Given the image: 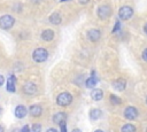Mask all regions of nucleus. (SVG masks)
I'll return each mask as SVG.
<instances>
[{
	"mask_svg": "<svg viewBox=\"0 0 147 132\" xmlns=\"http://www.w3.org/2000/svg\"><path fill=\"white\" fill-rule=\"evenodd\" d=\"M72 101V96L70 93L68 92H63L61 94H59V96L56 98V103L61 107H65V106H69Z\"/></svg>",
	"mask_w": 147,
	"mask_h": 132,
	"instance_id": "f257e3e1",
	"label": "nucleus"
},
{
	"mask_svg": "<svg viewBox=\"0 0 147 132\" xmlns=\"http://www.w3.org/2000/svg\"><path fill=\"white\" fill-rule=\"evenodd\" d=\"M47 56H48V53L45 48H37L33 52V60L36 62H44L46 61Z\"/></svg>",
	"mask_w": 147,
	"mask_h": 132,
	"instance_id": "f03ea898",
	"label": "nucleus"
},
{
	"mask_svg": "<svg viewBox=\"0 0 147 132\" xmlns=\"http://www.w3.org/2000/svg\"><path fill=\"white\" fill-rule=\"evenodd\" d=\"M15 23V20L10 15H3L0 17V26L2 29H10Z\"/></svg>",
	"mask_w": 147,
	"mask_h": 132,
	"instance_id": "7ed1b4c3",
	"label": "nucleus"
},
{
	"mask_svg": "<svg viewBox=\"0 0 147 132\" xmlns=\"http://www.w3.org/2000/svg\"><path fill=\"white\" fill-rule=\"evenodd\" d=\"M132 15H133V9L129 6H124L118 10V16H119L121 20H124V21L129 20Z\"/></svg>",
	"mask_w": 147,
	"mask_h": 132,
	"instance_id": "20e7f679",
	"label": "nucleus"
},
{
	"mask_svg": "<svg viewBox=\"0 0 147 132\" xmlns=\"http://www.w3.org/2000/svg\"><path fill=\"white\" fill-rule=\"evenodd\" d=\"M98 15L101 20H106L111 15V8L107 5H102L98 8Z\"/></svg>",
	"mask_w": 147,
	"mask_h": 132,
	"instance_id": "39448f33",
	"label": "nucleus"
},
{
	"mask_svg": "<svg viewBox=\"0 0 147 132\" xmlns=\"http://www.w3.org/2000/svg\"><path fill=\"white\" fill-rule=\"evenodd\" d=\"M138 116V110L134 108V107H127L125 110H124V117L126 119H134L136 117Z\"/></svg>",
	"mask_w": 147,
	"mask_h": 132,
	"instance_id": "423d86ee",
	"label": "nucleus"
},
{
	"mask_svg": "<svg viewBox=\"0 0 147 132\" xmlns=\"http://www.w3.org/2000/svg\"><path fill=\"white\" fill-rule=\"evenodd\" d=\"M23 92L25 94H29V95H32L37 92V86L33 84V83H26L24 86H23Z\"/></svg>",
	"mask_w": 147,
	"mask_h": 132,
	"instance_id": "0eeeda50",
	"label": "nucleus"
},
{
	"mask_svg": "<svg viewBox=\"0 0 147 132\" xmlns=\"http://www.w3.org/2000/svg\"><path fill=\"white\" fill-rule=\"evenodd\" d=\"M100 36H101V33H100V31L96 30V29H92V30H90V31L87 32V39L91 40V41H96V40H99V39H100Z\"/></svg>",
	"mask_w": 147,
	"mask_h": 132,
	"instance_id": "6e6552de",
	"label": "nucleus"
},
{
	"mask_svg": "<svg viewBox=\"0 0 147 132\" xmlns=\"http://www.w3.org/2000/svg\"><path fill=\"white\" fill-rule=\"evenodd\" d=\"M125 86H126V81H125V79H123V78H118L117 80H115V81L113 83V87H114V90H116V91H123V90L125 88Z\"/></svg>",
	"mask_w": 147,
	"mask_h": 132,
	"instance_id": "1a4fd4ad",
	"label": "nucleus"
},
{
	"mask_svg": "<svg viewBox=\"0 0 147 132\" xmlns=\"http://www.w3.org/2000/svg\"><path fill=\"white\" fill-rule=\"evenodd\" d=\"M26 114H28V110H26V108L24 106L20 104V106H17L15 108V116L17 118H23V117L26 116Z\"/></svg>",
	"mask_w": 147,
	"mask_h": 132,
	"instance_id": "9d476101",
	"label": "nucleus"
},
{
	"mask_svg": "<svg viewBox=\"0 0 147 132\" xmlns=\"http://www.w3.org/2000/svg\"><path fill=\"white\" fill-rule=\"evenodd\" d=\"M96 83H98V78L95 77V73H94V71H93V72H92V76L86 79V86H87L88 88H94L95 85H96Z\"/></svg>",
	"mask_w": 147,
	"mask_h": 132,
	"instance_id": "9b49d317",
	"label": "nucleus"
},
{
	"mask_svg": "<svg viewBox=\"0 0 147 132\" xmlns=\"http://www.w3.org/2000/svg\"><path fill=\"white\" fill-rule=\"evenodd\" d=\"M30 114H31V116H34V117H38V116H40L41 115V107L40 106H38V104H33V106H31L30 107Z\"/></svg>",
	"mask_w": 147,
	"mask_h": 132,
	"instance_id": "f8f14e48",
	"label": "nucleus"
},
{
	"mask_svg": "<svg viewBox=\"0 0 147 132\" xmlns=\"http://www.w3.org/2000/svg\"><path fill=\"white\" fill-rule=\"evenodd\" d=\"M7 91L15 92V76H13V75L7 79Z\"/></svg>",
	"mask_w": 147,
	"mask_h": 132,
	"instance_id": "ddd939ff",
	"label": "nucleus"
},
{
	"mask_svg": "<svg viewBox=\"0 0 147 132\" xmlns=\"http://www.w3.org/2000/svg\"><path fill=\"white\" fill-rule=\"evenodd\" d=\"M91 96H92L93 100H95V101H100V100L103 98V92H102L100 88L93 90L92 93H91Z\"/></svg>",
	"mask_w": 147,
	"mask_h": 132,
	"instance_id": "4468645a",
	"label": "nucleus"
},
{
	"mask_svg": "<svg viewBox=\"0 0 147 132\" xmlns=\"http://www.w3.org/2000/svg\"><path fill=\"white\" fill-rule=\"evenodd\" d=\"M61 21H62V18H61L60 14H57V13H54V14H52L49 16V22L52 24H54V25H59L61 23Z\"/></svg>",
	"mask_w": 147,
	"mask_h": 132,
	"instance_id": "2eb2a0df",
	"label": "nucleus"
},
{
	"mask_svg": "<svg viewBox=\"0 0 147 132\" xmlns=\"http://www.w3.org/2000/svg\"><path fill=\"white\" fill-rule=\"evenodd\" d=\"M41 38H42L45 41H51V40L54 38V32H53V30H45V31L41 33Z\"/></svg>",
	"mask_w": 147,
	"mask_h": 132,
	"instance_id": "dca6fc26",
	"label": "nucleus"
},
{
	"mask_svg": "<svg viewBox=\"0 0 147 132\" xmlns=\"http://www.w3.org/2000/svg\"><path fill=\"white\" fill-rule=\"evenodd\" d=\"M65 119H67V115L64 112H57L53 118L54 123H56V124H61L62 122H65Z\"/></svg>",
	"mask_w": 147,
	"mask_h": 132,
	"instance_id": "f3484780",
	"label": "nucleus"
},
{
	"mask_svg": "<svg viewBox=\"0 0 147 132\" xmlns=\"http://www.w3.org/2000/svg\"><path fill=\"white\" fill-rule=\"evenodd\" d=\"M101 115H102V111L100 109H92L90 112V116L92 119H98L101 117Z\"/></svg>",
	"mask_w": 147,
	"mask_h": 132,
	"instance_id": "a211bd4d",
	"label": "nucleus"
},
{
	"mask_svg": "<svg viewBox=\"0 0 147 132\" xmlns=\"http://www.w3.org/2000/svg\"><path fill=\"white\" fill-rule=\"evenodd\" d=\"M121 132H136V127L132 124H124L121 129Z\"/></svg>",
	"mask_w": 147,
	"mask_h": 132,
	"instance_id": "6ab92c4d",
	"label": "nucleus"
},
{
	"mask_svg": "<svg viewBox=\"0 0 147 132\" xmlns=\"http://www.w3.org/2000/svg\"><path fill=\"white\" fill-rule=\"evenodd\" d=\"M110 102L113 104H121V99L116 95H110Z\"/></svg>",
	"mask_w": 147,
	"mask_h": 132,
	"instance_id": "aec40b11",
	"label": "nucleus"
},
{
	"mask_svg": "<svg viewBox=\"0 0 147 132\" xmlns=\"http://www.w3.org/2000/svg\"><path fill=\"white\" fill-rule=\"evenodd\" d=\"M30 132H41V125L40 124H33L32 127L30 129Z\"/></svg>",
	"mask_w": 147,
	"mask_h": 132,
	"instance_id": "412c9836",
	"label": "nucleus"
},
{
	"mask_svg": "<svg viewBox=\"0 0 147 132\" xmlns=\"http://www.w3.org/2000/svg\"><path fill=\"white\" fill-rule=\"evenodd\" d=\"M119 28H121V23L117 21V22H116V24H115V26H114V29H113V33L117 32V31L119 30Z\"/></svg>",
	"mask_w": 147,
	"mask_h": 132,
	"instance_id": "4be33fe9",
	"label": "nucleus"
},
{
	"mask_svg": "<svg viewBox=\"0 0 147 132\" xmlns=\"http://www.w3.org/2000/svg\"><path fill=\"white\" fill-rule=\"evenodd\" d=\"M60 130L61 132H67V126H65V122H62L60 124Z\"/></svg>",
	"mask_w": 147,
	"mask_h": 132,
	"instance_id": "5701e85b",
	"label": "nucleus"
},
{
	"mask_svg": "<svg viewBox=\"0 0 147 132\" xmlns=\"http://www.w3.org/2000/svg\"><path fill=\"white\" fill-rule=\"evenodd\" d=\"M141 56H142V59H144V60L147 62V48H146V49L142 52V55H141Z\"/></svg>",
	"mask_w": 147,
	"mask_h": 132,
	"instance_id": "b1692460",
	"label": "nucleus"
},
{
	"mask_svg": "<svg viewBox=\"0 0 147 132\" xmlns=\"http://www.w3.org/2000/svg\"><path fill=\"white\" fill-rule=\"evenodd\" d=\"M21 132H30L29 126H28V125H24V126H23V129L21 130Z\"/></svg>",
	"mask_w": 147,
	"mask_h": 132,
	"instance_id": "393cba45",
	"label": "nucleus"
},
{
	"mask_svg": "<svg viewBox=\"0 0 147 132\" xmlns=\"http://www.w3.org/2000/svg\"><path fill=\"white\" fill-rule=\"evenodd\" d=\"M3 83H5V78H3V76H1V75H0V86H1Z\"/></svg>",
	"mask_w": 147,
	"mask_h": 132,
	"instance_id": "a878e982",
	"label": "nucleus"
},
{
	"mask_svg": "<svg viewBox=\"0 0 147 132\" xmlns=\"http://www.w3.org/2000/svg\"><path fill=\"white\" fill-rule=\"evenodd\" d=\"M46 132H57V131H56L55 129H53V127H52V129H48Z\"/></svg>",
	"mask_w": 147,
	"mask_h": 132,
	"instance_id": "bb28decb",
	"label": "nucleus"
},
{
	"mask_svg": "<svg viewBox=\"0 0 147 132\" xmlns=\"http://www.w3.org/2000/svg\"><path fill=\"white\" fill-rule=\"evenodd\" d=\"M78 1H79L80 3H86V2L88 1V0H78Z\"/></svg>",
	"mask_w": 147,
	"mask_h": 132,
	"instance_id": "cd10ccee",
	"label": "nucleus"
},
{
	"mask_svg": "<svg viewBox=\"0 0 147 132\" xmlns=\"http://www.w3.org/2000/svg\"><path fill=\"white\" fill-rule=\"evenodd\" d=\"M71 132H82V131H80L79 129H74V130H72Z\"/></svg>",
	"mask_w": 147,
	"mask_h": 132,
	"instance_id": "c85d7f7f",
	"label": "nucleus"
},
{
	"mask_svg": "<svg viewBox=\"0 0 147 132\" xmlns=\"http://www.w3.org/2000/svg\"><path fill=\"white\" fill-rule=\"evenodd\" d=\"M144 30H145V32H146V33H147V24H146V25H145V28H144Z\"/></svg>",
	"mask_w": 147,
	"mask_h": 132,
	"instance_id": "c756f323",
	"label": "nucleus"
},
{
	"mask_svg": "<svg viewBox=\"0 0 147 132\" xmlns=\"http://www.w3.org/2000/svg\"><path fill=\"white\" fill-rule=\"evenodd\" d=\"M0 132H3V127L0 125Z\"/></svg>",
	"mask_w": 147,
	"mask_h": 132,
	"instance_id": "7c9ffc66",
	"label": "nucleus"
},
{
	"mask_svg": "<svg viewBox=\"0 0 147 132\" xmlns=\"http://www.w3.org/2000/svg\"><path fill=\"white\" fill-rule=\"evenodd\" d=\"M94 132H103V131H102V130H95Z\"/></svg>",
	"mask_w": 147,
	"mask_h": 132,
	"instance_id": "2f4dec72",
	"label": "nucleus"
},
{
	"mask_svg": "<svg viewBox=\"0 0 147 132\" xmlns=\"http://www.w3.org/2000/svg\"><path fill=\"white\" fill-rule=\"evenodd\" d=\"M61 1H67V0H61Z\"/></svg>",
	"mask_w": 147,
	"mask_h": 132,
	"instance_id": "473e14b6",
	"label": "nucleus"
},
{
	"mask_svg": "<svg viewBox=\"0 0 147 132\" xmlns=\"http://www.w3.org/2000/svg\"><path fill=\"white\" fill-rule=\"evenodd\" d=\"M146 103H147V98H146Z\"/></svg>",
	"mask_w": 147,
	"mask_h": 132,
	"instance_id": "72a5a7b5",
	"label": "nucleus"
},
{
	"mask_svg": "<svg viewBox=\"0 0 147 132\" xmlns=\"http://www.w3.org/2000/svg\"><path fill=\"white\" fill-rule=\"evenodd\" d=\"M0 112H1V109H0Z\"/></svg>",
	"mask_w": 147,
	"mask_h": 132,
	"instance_id": "f704fd0d",
	"label": "nucleus"
},
{
	"mask_svg": "<svg viewBox=\"0 0 147 132\" xmlns=\"http://www.w3.org/2000/svg\"><path fill=\"white\" fill-rule=\"evenodd\" d=\"M146 132H147V130H146Z\"/></svg>",
	"mask_w": 147,
	"mask_h": 132,
	"instance_id": "c9c22d12",
	"label": "nucleus"
}]
</instances>
